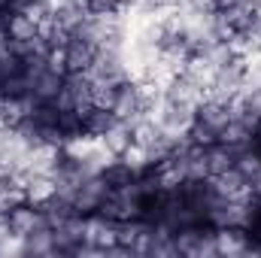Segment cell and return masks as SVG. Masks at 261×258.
I'll return each instance as SVG.
<instances>
[{
    "mask_svg": "<svg viewBox=\"0 0 261 258\" xmlns=\"http://www.w3.org/2000/svg\"><path fill=\"white\" fill-rule=\"evenodd\" d=\"M164 97L167 100H173V104H182V107H200L203 100H206V88H200L195 85L192 79H186L182 73H176L173 79H170V85L164 88Z\"/></svg>",
    "mask_w": 261,
    "mask_h": 258,
    "instance_id": "obj_6",
    "label": "cell"
},
{
    "mask_svg": "<svg viewBox=\"0 0 261 258\" xmlns=\"http://www.w3.org/2000/svg\"><path fill=\"white\" fill-rule=\"evenodd\" d=\"M6 37L9 40H34V37H40V24L31 15H24L21 9H9V15H6Z\"/></svg>",
    "mask_w": 261,
    "mask_h": 258,
    "instance_id": "obj_12",
    "label": "cell"
},
{
    "mask_svg": "<svg viewBox=\"0 0 261 258\" xmlns=\"http://www.w3.org/2000/svg\"><path fill=\"white\" fill-rule=\"evenodd\" d=\"M143 110V104H140V94H137V82H122L119 85V91H116V104H113V113H116V119L122 122V119H128L134 113H140Z\"/></svg>",
    "mask_w": 261,
    "mask_h": 258,
    "instance_id": "obj_14",
    "label": "cell"
},
{
    "mask_svg": "<svg viewBox=\"0 0 261 258\" xmlns=\"http://www.w3.org/2000/svg\"><path fill=\"white\" fill-rule=\"evenodd\" d=\"M52 107H55L58 113H70V110H73V97H70V91H67V88L58 91V97L52 100Z\"/></svg>",
    "mask_w": 261,
    "mask_h": 258,
    "instance_id": "obj_30",
    "label": "cell"
},
{
    "mask_svg": "<svg viewBox=\"0 0 261 258\" xmlns=\"http://www.w3.org/2000/svg\"><path fill=\"white\" fill-rule=\"evenodd\" d=\"M246 94V104H249V110L255 113L261 119V88H249V91H243Z\"/></svg>",
    "mask_w": 261,
    "mask_h": 258,
    "instance_id": "obj_31",
    "label": "cell"
},
{
    "mask_svg": "<svg viewBox=\"0 0 261 258\" xmlns=\"http://www.w3.org/2000/svg\"><path fill=\"white\" fill-rule=\"evenodd\" d=\"M234 161H237V155H234V149L225 146V143H213V146L206 149L210 176H213V173H222V170H228V167H234Z\"/></svg>",
    "mask_w": 261,
    "mask_h": 258,
    "instance_id": "obj_18",
    "label": "cell"
},
{
    "mask_svg": "<svg viewBox=\"0 0 261 258\" xmlns=\"http://www.w3.org/2000/svg\"><path fill=\"white\" fill-rule=\"evenodd\" d=\"M24 255H58L55 228L52 225H40L37 231H31L24 237Z\"/></svg>",
    "mask_w": 261,
    "mask_h": 258,
    "instance_id": "obj_10",
    "label": "cell"
},
{
    "mask_svg": "<svg viewBox=\"0 0 261 258\" xmlns=\"http://www.w3.org/2000/svg\"><path fill=\"white\" fill-rule=\"evenodd\" d=\"M243 3H249V6H255V9L261 6V0H243Z\"/></svg>",
    "mask_w": 261,
    "mask_h": 258,
    "instance_id": "obj_34",
    "label": "cell"
},
{
    "mask_svg": "<svg viewBox=\"0 0 261 258\" xmlns=\"http://www.w3.org/2000/svg\"><path fill=\"white\" fill-rule=\"evenodd\" d=\"M125 164H128V170L134 176H140V173H149L152 170V158H149V149H143V146H137V143H130L128 149L119 155Z\"/></svg>",
    "mask_w": 261,
    "mask_h": 258,
    "instance_id": "obj_21",
    "label": "cell"
},
{
    "mask_svg": "<svg viewBox=\"0 0 261 258\" xmlns=\"http://www.w3.org/2000/svg\"><path fill=\"white\" fill-rule=\"evenodd\" d=\"M88 12H119L122 0H85Z\"/></svg>",
    "mask_w": 261,
    "mask_h": 258,
    "instance_id": "obj_29",
    "label": "cell"
},
{
    "mask_svg": "<svg viewBox=\"0 0 261 258\" xmlns=\"http://www.w3.org/2000/svg\"><path fill=\"white\" fill-rule=\"evenodd\" d=\"M46 61H49V70H52V73H58V76H67L64 49H49V55H46Z\"/></svg>",
    "mask_w": 261,
    "mask_h": 258,
    "instance_id": "obj_28",
    "label": "cell"
},
{
    "mask_svg": "<svg viewBox=\"0 0 261 258\" xmlns=\"http://www.w3.org/2000/svg\"><path fill=\"white\" fill-rule=\"evenodd\" d=\"M216 67L210 64L203 55H197V52H192L189 55V61H186V67H182V76L186 79H192L195 85H200V88H210L213 82H216Z\"/></svg>",
    "mask_w": 261,
    "mask_h": 258,
    "instance_id": "obj_13",
    "label": "cell"
},
{
    "mask_svg": "<svg viewBox=\"0 0 261 258\" xmlns=\"http://www.w3.org/2000/svg\"><path fill=\"white\" fill-rule=\"evenodd\" d=\"M64 88V76H58V73H52V70H46L37 82H34V97L40 100V104H52L55 97H58V91Z\"/></svg>",
    "mask_w": 261,
    "mask_h": 258,
    "instance_id": "obj_16",
    "label": "cell"
},
{
    "mask_svg": "<svg viewBox=\"0 0 261 258\" xmlns=\"http://www.w3.org/2000/svg\"><path fill=\"white\" fill-rule=\"evenodd\" d=\"M197 55H203L210 64L216 67V70H222V67L234 58V52H231V46H228L225 40H213V43H206V46H203Z\"/></svg>",
    "mask_w": 261,
    "mask_h": 258,
    "instance_id": "obj_23",
    "label": "cell"
},
{
    "mask_svg": "<svg viewBox=\"0 0 261 258\" xmlns=\"http://www.w3.org/2000/svg\"><path fill=\"white\" fill-rule=\"evenodd\" d=\"M261 210L252 200H237V197H216V203L210 207L206 219L213 228H252L258 222Z\"/></svg>",
    "mask_w": 261,
    "mask_h": 258,
    "instance_id": "obj_1",
    "label": "cell"
},
{
    "mask_svg": "<svg viewBox=\"0 0 261 258\" xmlns=\"http://www.w3.org/2000/svg\"><path fill=\"white\" fill-rule=\"evenodd\" d=\"M85 240V216H70L61 225H55V246L58 252H73Z\"/></svg>",
    "mask_w": 261,
    "mask_h": 258,
    "instance_id": "obj_8",
    "label": "cell"
},
{
    "mask_svg": "<svg viewBox=\"0 0 261 258\" xmlns=\"http://www.w3.org/2000/svg\"><path fill=\"white\" fill-rule=\"evenodd\" d=\"M85 18H88V6H85V0H82V3H70V6H64V9L55 12V21L64 28L67 34H76L79 24H82Z\"/></svg>",
    "mask_w": 261,
    "mask_h": 258,
    "instance_id": "obj_19",
    "label": "cell"
},
{
    "mask_svg": "<svg viewBox=\"0 0 261 258\" xmlns=\"http://www.w3.org/2000/svg\"><path fill=\"white\" fill-rule=\"evenodd\" d=\"M100 176L107 179V186H110V189H116V186H125V183H130V179H134V173L128 170V164H125L122 158H116L113 164H107Z\"/></svg>",
    "mask_w": 261,
    "mask_h": 258,
    "instance_id": "obj_24",
    "label": "cell"
},
{
    "mask_svg": "<svg viewBox=\"0 0 261 258\" xmlns=\"http://www.w3.org/2000/svg\"><path fill=\"white\" fill-rule=\"evenodd\" d=\"M261 6H249V3H243V0H237V3H231V6H225V9H219V15L231 24V31H249L252 24H255V18H258Z\"/></svg>",
    "mask_w": 261,
    "mask_h": 258,
    "instance_id": "obj_11",
    "label": "cell"
},
{
    "mask_svg": "<svg viewBox=\"0 0 261 258\" xmlns=\"http://www.w3.org/2000/svg\"><path fill=\"white\" fill-rule=\"evenodd\" d=\"M46 3H49L52 12H58V9H64V6H70V3H82V0H46Z\"/></svg>",
    "mask_w": 261,
    "mask_h": 258,
    "instance_id": "obj_32",
    "label": "cell"
},
{
    "mask_svg": "<svg viewBox=\"0 0 261 258\" xmlns=\"http://www.w3.org/2000/svg\"><path fill=\"white\" fill-rule=\"evenodd\" d=\"M91 82H94V79H91ZM116 91H119V85H110V82H94V85H91L94 107H100V110H113V104H116Z\"/></svg>",
    "mask_w": 261,
    "mask_h": 258,
    "instance_id": "obj_25",
    "label": "cell"
},
{
    "mask_svg": "<svg viewBox=\"0 0 261 258\" xmlns=\"http://www.w3.org/2000/svg\"><path fill=\"white\" fill-rule=\"evenodd\" d=\"M216 255H219V249H216V228H206V231L200 234L195 258H216Z\"/></svg>",
    "mask_w": 261,
    "mask_h": 258,
    "instance_id": "obj_27",
    "label": "cell"
},
{
    "mask_svg": "<svg viewBox=\"0 0 261 258\" xmlns=\"http://www.w3.org/2000/svg\"><path fill=\"white\" fill-rule=\"evenodd\" d=\"M189 137L195 140V146H203V149H210L213 143H219V131H213L210 125H203V122H197L189 128Z\"/></svg>",
    "mask_w": 261,
    "mask_h": 258,
    "instance_id": "obj_26",
    "label": "cell"
},
{
    "mask_svg": "<svg viewBox=\"0 0 261 258\" xmlns=\"http://www.w3.org/2000/svg\"><path fill=\"white\" fill-rule=\"evenodd\" d=\"M9 3H12V0H0V12H3V9H6Z\"/></svg>",
    "mask_w": 261,
    "mask_h": 258,
    "instance_id": "obj_35",
    "label": "cell"
},
{
    "mask_svg": "<svg viewBox=\"0 0 261 258\" xmlns=\"http://www.w3.org/2000/svg\"><path fill=\"white\" fill-rule=\"evenodd\" d=\"M85 243L100 246V249L119 243V219H110V216H103V213L85 216Z\"/></svg>",
    "mask_w": 261,
    "mask_h": 258,
    "instance_id": "obj_5",
    "label": "cell"
},
{
    "mask_svg": "<svg viewBox=\"0 0 261 258\" xmlns=\"http://www.w3.org/2000/svg\"><path fill=\"white\" fill-rule=\"evenodd\" d=\"M100 140H103V146L119 158L125 149H128L130 143H134V137H130V128L125 125V122H116L113 128H107L103 134H100Z\"/></svg>",
    "mask_w": 261,
    "mask_h": 258,
    "instance_id": "obj_17",
    "label": "cell"
},
{
    "mask_svg": "<svg viewBox=\"0 0 261 258\" xmlns=\"http://www.w3.org/2000/svg\"><path fill=\"white\" fill-rule=\"evenodd\" d=\"M97 55V46L82 40V37H70V43L64 46V61H67V73H76V70H88L91 61Z\"/></svg>",
    "mask_w": 261,
    "mask_h": 258,
    "instance_id": "obj_9",
    "label": "cell"
},
{
    "mask_svg": "<svg viewBox=\"0 0 261 258\" xmlns=\"http://www.w3.org/2000/svg\"><path fill=\"white\" fill-rule=\"evenodd\" d=\"M91 76H88V70H76V73H67L64 76V88L70 91V97H73V113L79 116V119H85L91 110H94V97H91Z\"/></svg>",
    "mask_w": 261,
    "mask_h": 258,
    "instance_id": "obj_2",
    "label": "cell"
},
{
    "mask_svg": "<svg viewBox=\"0 0 261 258\" xmlns=\"http://www.w3.org/2000/svg\"><path fill=\"white\" fill-rule=\"evenodd\" d=\"M110 194V186H107V179L97 173V176H91V179H85L76 194H73V210L79 213V216H88V213H94L100 203H103V197Z\"/></svg>",
    "mask_w": 261,
    "mask_h": 258,
    "instance_id": "obj_4",
    "label": "cell"
},
{
    "mask_svg": "<svg viewBox=\"0 0 261 258\" xmlns=\"http://www.w3.org/2000/svg\"><path fill=\"white\" fill-rule=\"evenodd\" d=\"M216 249L219 255L243 258L249 249V231L246 228H216Z\"/></svg>",
    "mask_w": 261,
    "mask_h": 258,
    "instance_id": "obj_7",
    "label": "cell"
},
{
    "mask_svg": "<svg viewBox=\"0 0 261 258\" xmlns=\"http://www.w3.org/2000/svg\"><path fill=\"white\" fill-rule=\"evenodd\" d=\"M119 119H116V113L113 110H100V107H94L85 119H82V131H88V134H94V137H100L107 128H113Z\"/></svg>",
    "mask_w": 261,
    "mask_h": 258,
    "instance_id": "obj_22",
    "label": "cell"
},
{
    "mask_svg": "<svg viewBox=\"0 0 261 258\" xmlns=\"http://www.w3.org/2000/svg\"><path fill=\"white\" fill-rule=\"evenodd\" d=\"M6 222H9V234H15V237H28L31 231H37L40 225H49L46 222V216H43V210L37 207V203H18V207H12L9 213H6Z\"/></svg>",
    "mask_w": 261,
    "mask_h": 258,
    "instance_id": "obj_3",
    "label": "cell"
},
{
    "mask_svg": "<svg viewBox=\"0 0 261 258\" xmlns=\"http://www.w3.org/2000/svg\"><path fill=\"white\" fill-rule=\"evenodd\" d=\"M219 3V9H225V6H231V3H237V0H216Z\"/></svg>",
    "mask_w": 261,
    "mask_h": 258,
    "instance_id": "obj_33",
    "label": "cell"
},
{
    "mask_svg": "<svg viewBox=\"0 0 261 258\" xmlns=\"http://www.w3.org/2000/svg\"><path fill=\"white\" fill-rule=\"evenodd\" d=\"M28 203H46L49 197H55V179L52 176H43V173H37V176H31V183H28Z\"/></svg>",
    "mask_w": 261,
    "mask_h": 258,
    "instance_id": "obj_20",
    "label": "cell"
},
{
    "mask_svg": "<svg viewBox=\"0 0 261 258\" xmlns=\"http://www.w3.org/2000/svg\"><path fill=\"white\" fill-rule=\"evenodd\" d=\"M197 122H203V125H210L213 131H222L228 122H231V116H228V104H222V100H203L200 107H197Z\"/></svg>",
    "mask_w": 261,
    "mask_h": 258,
    "instance_id": "obj_15",
    "label": "cell"
}]
</instances>
